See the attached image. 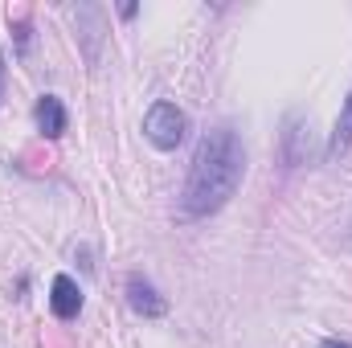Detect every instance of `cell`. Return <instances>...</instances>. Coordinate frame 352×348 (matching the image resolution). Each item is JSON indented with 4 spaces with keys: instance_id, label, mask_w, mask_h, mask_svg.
<instances>
[{
    "instance_id": "1",
    "label": "cell",
    "mask_w": 352,
    "mask_h": 348,
    "mask_svg": "<svg viewBox=\"0 0 352 348\" xmlns=\"http://www.w3.org/2000/svg\"><path fill=\"white\" fill-rule=\"evenodd\" d=\"M242 168H246V152H242V140L234 135V127L205 131L197 152H192L184 193H180V217L197 221V217L217 213L238 193Z\"/></svg>"
},
{
    "instance_id": "2",
    "label": "cell",
    "mask_w": 352,
    "mask_h": 348,
    "mask_svg": "<svg viewBox=\"0 0 352 348\" xmlns=\"http://www.w3.org/2000/svg\"><path fill=\"white\" fill-rule=\"evenodd\" d=\"M184 131H188V119H184V111L176 107V102H152L148 107V115H144V135H148V144H156L160 152H173L184 144Z\"/></svg>"
},
{
    "instance_id": "3",
    "label": "cell",
    "mask_w": 352,
    "mask_h": 348,
    "mask_svg": "<svg viewBox=\"0 0 352 348\" xmlns=\"http://www.w3.org/2000/svg\"><path fill=\"white\" fill-rule=\"evenodd\" d=\"M127 303H131V312L144 316V320H160V316L168 312V299H164L144 274H127Z\"/></svg>"
},
{
    "instance_id": "4",
    "label": "cell",
    "mask_w": 352,
    "mask_h": 348,
    "mask_svg": "<svg viewBox=\"0 0 352 348\" xmlns=\"http://www.w3.org/2000/svg\"><path fill=\"white\" fill-rule=\"evenodd\" d=\"M50 307H54L58 320H78V312H82V291H78V283H74L70 274H58V279H54V287H50Z\"/></svg>"
},
{
    "instance_id": "5",
    "label": "cell",
    "mask_w": 352,
    "mask_h": 348,
    "mask_svg": "<svg viewBox=\"0 0 352 348\" xmlns=\"http://www.w3.org/2000/svg\"><path fill=\"white\" fill-rule=\"evenodd\" d=\"M33 123H37V131L45 140H58L66 131V107H62V98L58 94H41L37 107H33Z\"/></svg>"
},
{
    "instance_id": "6",
    "label": "cell",
    "mask_w": 352,
    "mask_h": 348,
    "mask_svg": "<svg viewBox=\"0 0 352 348\" xmlns=\"http://www.w3.org/2000/svg\"><path fill=\"white\" fill-rule=\"evenodd\" d=\"M349 148H352V90H349V98H344V107H340L336 131H332V140H328V160H340Z\"/></svg>"
},
{
    "instance_id": "7",
    "label": "cell",
    "mask_w": 352,
    "mask_h": 348,
    "mask_svg": "<svg viewBox=\"0 0 352 348\" xmlns=\"http://www.w3.org/2000/svg\"><path fill=\"white\" fill-rule=\"evenodd\" d=\"M303 119H291L287 123V164H303Z\"/></svg>"
},
{
    "instance_id": "8",
    "label": "cell",
    "mask_w": 352,
    "mask_h": 348,
    "mask_svg": "<svg viewBox=\"0 0 352 348\" xmlns=\"http://www.w3.org/2000/svg\"><path fill=\"white\" fill-rule=\"evenodd\" d=\"M16 41H21V54H25V50H29V21H25V17L16 21Z\"/></svg>"
},
{
    "instance_id": "9",
    "label": "cell",
    "mask_w": 352,
    "mask_h": 348,
    "mask_svg": "<svg viewBox=\"0 0 352 348\" xmlns=\"http://www.w3.org/2000/svg\"><path fill=\"white\" fill-rule=\"evenodd\" d=\"M4 83H8V66H4V54H0V98H4Z\"/></svg>"
},
{
    "instance_id": "10",
    "label": "cell",
    "mask_w": 352,
    "mask_h": 348,
    "mask_svg": "<svg viewBox=\"0 0 352 348\" xmlns=\"http://www.w3.org/2000/svg\"><path fill=\"white\" fill-rule=\"evenodd\" d=\"M320 348H352V345H349V340H324Z\"/></svg>"
}]
</instances>
